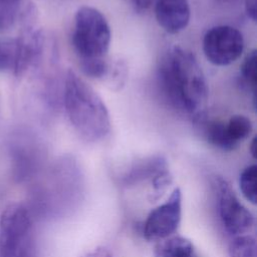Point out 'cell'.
<instances>
[{"instance_id": "obj_19", "label": "cell", "mask_w": 257, "mask_h": 257, "mask_svg": "<svg viewBox=\"0 0 257 257\" xmlns=\"http://www.w3.org/2000/svg\"><path fill=\"white\" fill-rule=\"evenodd\" d=\"M245 11L248 17L256 22L257 20V0H245Z\"/></svg>"}, {"instance_id": "obj_18", "label": "cell", "mask_w": 257, "mask_h": 257, "mask_svg": "<svg viewBox=\"0 0 257 257\" xmlns=\"http://www.w3.org/2000/svg\"><path fill=\"white\" fill-rule=\"evenodd\" d=\"M109 65V59L106 57L97 59L80 60V66L84 74L91 78L104 80Z\"/></svg>"}, {"instance_id": "obj_2", "label": "cell", "mask_w": 257, "mask_h": 257, "mask_svg": "<svg viewBox=\"0 0 257 257\" xmlns=\"http://www.w3.org/2000/svg\"><path fill=\"white\" fill-rule=\"evenodd\" d=\"M64 107L74 131L87 142H98L110 132L108 109L98 93L75 71L64 79Z\"/></svg>"}, {"instance_id": "obj_23", "label": "cell", "mask_w": 257, "mask_h": 257, "mask_svg": "<svg viewBox=\"0 0 257 257\" xmlns=\"http://www.w3.org/2000/svg\"><path fill=\"white\" fill-rule=\"evenodd\" d=\"M221 2H225V3H232V2H235L237 0H219Z\"/></svg>"}, {"instance_id": "obj_9", "label": "cell", "mask_w": 257, "mask_h": 257, "mask_svg": "<svg viewBox=\"0 0 257 257\" xmlns=\"http://www.w3.org/2000/svg\"><path fill=\"white\" fill-rule=\"evenodd\" d=\"M155 16L165 31L171 34L179 33L190 22V4L188 0H156Z\"/></svg>"}, {"instance_id": "obj_10", "label": "cell", "mask_w": 257, "mask_h": 257, "mask_svg": "<svg viewBox=\"0 0 257 257\" xmlns=\"http://www.w3.org/2000/svg\"><path fill=\"white\" fill-rule=\"evenodd\" d=\"M168 171L167 162L161 156H152L135 162L122 175L121 182L133 185L145 180L153 181L162 173Z\"/></svg>"}, {"instance_id": "obj_6", "label": "cell", "mask_w": 257, "mask_h": 257, "mask_svg": "<svg viewBox=\"0 0 257 257\" xmlns=\"http://www.w3.org/2000/svg\"><path fill=\"white\" fill-rule=\"evenodd\" d=\"M244 50L243 34L230 25L210 28L203 37V51L212 64L226 66L236 61Z\"/></svg>"}, {"instance_id": "obj_14", "label": "cell", "mask_w": 257, "mask_h": 257, "mask_svg": "<svg viewBox=\"0 0 257 257\" xmlns=\"http://www.w3.org/2000/svg\"><path fill=\"white\" fill-rule=\"evenodd\" d=\"M256 62L257 51L256 49H252L244 57L240 70L242 84L252 91L254 102L256 101Z\"/></svg>"}, {"instance_id": "obj_8", "label": "cell", "mask_w": 257, "mask_h": 257, "mask_svg": "<svg viewBox=\"0 0 257 257\" xmlns=\"http://www.w3.org/2000/svg\"><path fill=\"white\" fill-rule=\"evenodd\" d=\"M44 36L34 25H23L22 31L15 39V55L13 72L16 76L23 75L40 59L43 51Z\"/></svg>"}, {"instance_id": "obj_21", "label": "cell", "mask_w": 257, "mask_h": 257, "mask_svg": "<svg viewBox=\"0 0 257 257\" xmlns=\"http://www.w3.org/2000/svg\"><path fill=\"white\" fill-rule=\"evenodd\" d=\"M127 2H130V4L137 10L143 11L150 8L154 0H127Z\"/></svg>"}, {"instance_id": "obj_7", "label": "cell", "mask_w": 257, "mask_h": 257, "mask_svg": "<svg viewBox=\"0 0 257 257\" xmlns=\"http://www.w3.org/2000/svg\"><path fill=\"white\" fill-rule=\"evenodd\" d=\"M182 217V192L176 188L170 197L147 216L143 235L149 241H162L171 237L178 229Z\"/></svg>"}, {"instance_id": "obj_16", "label": "cell", "mask_w": 257, "mask_h": 257, "mask_svg": "<svg viewBox=\"0 0 257 257\" xmlns=\"http://www.w3.org/2000/svg\"><path fill=\"white\" fill-rule=\"evenodd\" d=\"M256 178H257V167L256 165H251L246 167L240 174L239 177V187L245 199L256 204L257 193H256Z\"/></svg>"}, {"instance_id": "obj_22", "label": "cell", "mask_w": 257, "mask_h": 257, "mask_svg": "<svg viewBox=\"0 0 257 257\" xmlns=\"http://www.w3.org/2000/svg\"><path fill=\"white\" fill-rule=\"evenodd\" d=\"M257 138L254 137L251 144H250V153L253 158H256V148H257Z\"/></svg>"}, {"instance_id": "obj_5", "label": "cell", "mask_w": 257, "mask_h": 257, "mask_svg": "<svg viewBox=\"0 0 257 257\" xmlns=\"http://www.w3.org/2000/svg\"><path fill=\"white\" fill-rule=\"evenodd\" d=\"M212 187L218 216L224 229L234 236L248 233L254 227L255 217L241 203L227 180L221 176H214Z\"/></svg>"}, {"instance_id": "obj_3", "label": "cell", "mask_w": 257, "mask_h": 257, "mask_svg": "<svg viewBox=\"0 0 257 257\" xmlns=\"http://www.w3.org/2000/svg\"><path fill=\"white\" fill-rule=\"evenodd\" d=\"M0 257H37L33 221L20 203L8 205L0 216Z\"/></svg>"}, {"instance_id": "obj_17", "label": "cell", "mask_w": 257, "mask_h": 257, "mask_svg": "<svg viewBox=\"0 0 257 257\" xmlns=\"http://www.w3.org/2000/svg\"><path fill=\"white\" fill-rule=\"evenodd\" d=\"M22 0H0V33L9 30L19 16Z\"/></svg>"}, {"instance_id": "obj_4", "label": "cell", "mask_w": 257, "mask_h": 257, "mask_svg": "<svg viewBox=\"0 0 257 257\" xmlns=\"http://www.w3.org/2000/svg\"><path fill=\"white\" fill-rule=\"evenodd\" d=\"M110 40V27L103 14L90 6L78 8L74 16L72 45L80 60L106 57Z\"/></svg>"}, {"instance_id": "obj_1", "label": "cell", "mask_w": 257, "mask_h": 257, "mask_svg": "<svg viewBox=\"0 0 257 257\" xmlns=\"http://www.w3.org/2000/svg\"><path fill=\"white\" fill-rule=\"evenodd\" d=\"M157 78L164 98L173 108L192 119L205 112L208 86L193 52L172 46L160 61Z\"/></svg>"}, {"instance_id": "obj_20", "label": "cell", "mask_w": 257, "mask_h": 257, "mask_svg": "<svg viewBox=\"0 0 257 257\" xmlns=\"http://www.w3.org/2000/svg\"><path fill=\"white\" fill-rule=\"evenodd\" d=\"M81 257H112V255L106 248L97 247V248L85 253Z\"/></svg>"}, {"instance_id": "obj_15", "label": "cell", "mask_w": 257, "mask_h": 257, "mask_svg": "<svg viewBox=\"0 0 257 257\" xmlns=\"http://www.w3.org/2000/svg\"><path fill=\"white\" fill-rule=\"evenodd\" d=\"M127 79V66L121 59H109L107 74L103 82L110 89L119 90Z\"/></svg>"}, {"instance_id": "obj_13", "label": "cell", "mask_w": 257, "mask_h": 257, "mask_svg": "<svg viewBox=\"0 0 257 257\" xmlns=\"http://www.w3.org/2000/svg\"><path fill=\"white\" fill-rule=\"evenodd\" d=\"M229 257H257V244L253 236H235L229 244Z\"/></svg>"}, {"instance_id": "obj_11", "label": "cell", "mask_w": 257, "mask_h": 257, "mask_svg": "<svg viewBox=\"0 0 257 257\" xmlns=\"http://www.w3.org/2000/svg\"><path fill=\"white\" fill-rule=\"evenodd\" d=\"M155 257H200V255L189 239L171 236L157 244Z\"/></svg>"}, {"instance_id": "obj_12", "label": "cell", "mask_w": 257, "mask_h": 257, "mask_svg": "<svg viewBox=\"0 0 257 257\" xmlns=\"http://www.w3.org/2000/svg\"><path fill=\"white\" fill-rule=\"evenodd\" d=\"M225 127L229 140L237 149L243 141L250 137L253 131V123L246 115L234 114L225 122Z\"/></svg>"}]
</instances>
